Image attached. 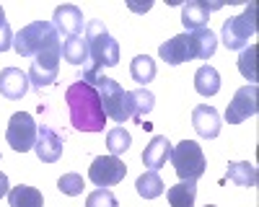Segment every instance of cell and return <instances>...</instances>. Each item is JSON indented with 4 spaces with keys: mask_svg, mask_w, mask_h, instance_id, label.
Wrapping results in <instances>:
<instances>
[{
    "mask_svg": "<svg viewBox=\"0 0 259 207\" xmlns=\"http://www.w3.org/2000/svg\"><path fill=\"white\" fill-rule=\"evenodd\" d=\"M65 104L70 109V124L80 132H104L106 114L101 107V98L94 86L83 80H75L65 91Z\"/></svg>",
    "mask_w": 259,
    "mask_h": 207,
    "instance_id": "1",
    "label": "cell"
},
{
    "mask_svg": "<svg viewBox=\"0 0 259 207\" xmlns=\"http://www.w3.org/2000/svg\"><path fill=\"white\" fill-rule=\"evenodd\" d=\"M80 80L96 88V93H99V98H101V107H104V114L109 117V119H114L117 124H122V122H127V119H133L130 91H124L117 80L106 78V75H101L99 70H91V68L83 73Z\"/></svg>",
    "mask_w": 259,
    "mask_h": 207,
    "instance_id": "2",
    "label": "cell"
},
{
    "mask_svg": "<svg viewBox=\"0 0 259 207\" xmlns=\"http://www.w3.org/2000/svg\"><path fill=\"white\" fill-rule=\"evenodd\" d=\"M85 44H89L91 70L119 65V44L114 41V36L106 31L104 21H99V18L89 21V26H85Z\"/></svg>",
    "mask_w": 259,
    "mask_h": 207,
    "instance_id": "3",
    "label": "cell"
},
{
    "mask_svg": "<svg viewBox=\"0 0 259 207\" xmlns=\"http://www.w3.org/2000/svg\"><path fill=\"white\" fill-rule=\"evenodd\" d=\"M55 44H60V34L50 21H34L18 34H13V49L21 57H36L39 52H45Z\"/></svg>",
    "mask_w": 259,
    "mask_h": 207,
    "instance_id": "4",
    "label": "cell"
},
{
    "mask_svg": "<svg viewBox=\"0 0 259 207\" xmlns=\"http://www.w3.org/2000/svg\"><path fill=\"white\" fill-rule=\"evenodd\" d=\"M171 163H174V171L182 181H197L205 169H207V161L202 148L194 140H182L177 148H171Z\"/></svg>",
    "mask_w": 259,
    "mask_h": 207,
    "instance_id": "5",
    "label": "cell"
},
{
    "mask_svg": "<svg viewBox=\"0 0 259 207\" xmlns=\"http://www.w3.org/2000/svg\"><path fill=\"white\" fill-rule=\"evenodd\" d=\"M254 34H256V8L254 3H249L241 16H233L223 24V44L226 49H244L249 44V36Z\"/></svg>",
    "mask_w": 259,
    "mask_h": 207,
    "instance_id": "6",
    "label": "cell"
},
{
    "mask_svg": "<svg viewBox=\"0 0 259 207\" xmlns=\"http://www.w3.org/2000/svg\"><path fill=\"white\" fill-rule=\"evenodd\" d=\"M60 57H62V41L45 52H39L29 68V83L34 88H47L57 80V73H60Z\"/></svg>",
    "mask_w": 259,
    "mask_h": 207,
    "instance_id": "7",
    "label": "cell"
},
{
    "mask_svg": "<svg viewBox=\"0 0 259 207\" xmlns=\"http://www.w3.org/2000/svg\"><path fill=\"white\" fill-rule=\"evenodd\" d=\"M36 122L31 114L26 112H16L8 122V130H6V140L8 145L16 150V153H26L34 148V142H36Z\"/></svg>",
    "mask_w": 259,
    "mask_h": 207,
    "instance_id": "8",
    "label": "cell"
},
{
    "mask_svg": "<svg viewBox=\"0 0 259 207\" xmlns=\"http://www.w3.org/2000/svg\"><path fill=\"white\" fill-rule=\"evenodd\" d=\"M124 174H127V166H124V161H119L117 156H99V158H94L91 169H89L91 184L104 186V189H106V186L119 184V181L124 179Z\"/></svg>",
    "mask_w": 259,
    "mask_h": 207,
    "instance_id": "9",
    "label": "cell"
},
{
    "mask_svg": "<svg viewBox=\"0 0 259 207\" xmlns=\"http://www.w3.org/2000/svg\"><path fill=\"white\" fill-rule=\"evenodd\" d=\"M158 55L163 62L168 65H182V62H189V60H197L200 52H197V41H194V34H179V36H171L168 41L158 47Z\"/></svg>",
    "mask_w": 259,
    "mask_h": 207,
    "instance_id": "10",
    "label": "cell"
},
{
    "mask_svg": "<svg viewBox=\"0 0 259 207\" xmlns=\"http://www.w3.org/2000/svg\"><path fill=\"white\" fill-rule=\"evenodd\" d=\"M259 88L256 86H241L233 93L228 109H226V122L228 124H241L244 119L254 117L259 112Z\"/></svg>",
    "mask_w": 259,
    "mask_h": 207,
    "instance_id": "11",
    "label": "cell"
},
{
    "mask_svg": "<svg viewBox=\"0 0 259 207\" xmlns=\"http://www.w3.org/2000/svg\"><path fill=\"white\" fill-rule=\"evenodd\" d=\"M62 137L47 127V124H41V127L36 130V142H34V153L41 163H57L62 158Z\"/></svg>",
    "mask_w": 259,
    "mask_h": 207,
    "instance_id": "12",
    "label": "cell"
},
{
    "mask_svg": "<svg viewBox=\"0 0 259 207\" xmlns=\"http://www.w3.org/2000/svg\"><path fill=\"white\" fill-rule=\"evenodd\" d=\"M223 8V3H202V0H192V3L182 6V24L184 29L189 31H200V29H207V21H210V13Z\"/></svg>",
    "mask_w": 259,
    "mask_h": 207,
    "instance_id": "13",
    "label": "cell"
},
{
    "mask_svg": "<svg viewBox=\"0 0 259 207\" xmlns=\"http://www.w3.org/2000/svg\"><path fill=\"white\" fill-rule=\"evenodd\" d=\"M52 26L57 34L65 36H80L83 34V11L78 6H57L52 16Z\"/></svg>",
    "mask_w": 259,
    "mask_h": 207,
    "instance_id": "14",
    "label": "cell"
},
{
    "mask_svg": "<svg viewBox=\"0 0 259 207\" xmlns=\"http://www.w3.org/2000/svg\"><path fill=\"white\" fill-rule=\"evenodd\" d=\"M29 91V75L18 68H6L0 70V93L8 101H18L24 98Z\"/></svg>",
    "mask_w": 259,
    "mask_h": 207,
    "instance_id": "15",
    "label": "cell"
},
{
    "mask_svg": "<svg viewBox=\"0 0 259 207\" xmlns=\"http://www.w3.org/2000/svg\"><path fill=\"white\" fill-rule=\"evenodd\" d=\"M192 124H194V132L205 140H212L221 135V114L212 107H207V104H202V107L192 112Z\"/></svg>",
    "mask_w": 259,
    "mask_h": 207,
    "instance_id": "16",
    "label": "cell"
},
{
    "mask_svg": "<svg viewBox=\"0 0 259 207\" xmlns=\"http://www.w3.org/2000/svg\"><path fill=\"white\" fill-rule=\"evenodd\" d=\"M171 158V142L166 135H156L150 140V145L143 150V163L148 166L150 171H158L166 166V161Z\"/></svg>",
    "mask_w": 259,
    "mask_h": 207,
    "instance_id": "17",
    "label": "cell"
},
{
    "mask_svg": "<svg viewBox=\"0 0 259 207\" xmlns=\"http://www.w3.org/2000/svg\"><path fill=\"white\" fill-rule=\"evenodd\" d=\"M8 204L11 207H45V197H41L36 186L18 184L8 192Z\"/></svg>",
    "mask_w": 259,
    "mask_h": 207,
    "instance_id": "18",
    "label": "cell"
},
{
    "mask_svg": "<svg viewBox=\"0 0 259 207\" xmlns=\"http://www.w3.org/2000/svg\"><path fill=\"white\" fill-rule=\"evenodd\" d=\"M194 88H197L200 96H215L221 91V73L212 65H202L194 73Z\"/></svg>",
    "mask_w": 259,
    "mask_h": 207,
    "instance_id": "19",
    "label": "cell"
},
{
    "mask_svg": "<svg viewBox=\"0 0 259 207\" xmlns=\"http://www.w3.org/2000/svg\"><path fill=\"white\" fill-rule=\"evenodd\" d=\"M168 204L171 207H194V197H197V181H179L177 186L166 189Z\"/></svg>",
    "mask_w": 259,
    "mask_h": 207,
    "instance_id": "20",
    "label": "cell"
},
{
    "mask_svg": "<svg viewBox=\"0 0 259 207\" xmlns=\"http://www.w3.org/2000/svg\"><path fill=\"white\" fill-rule=\"evenodd\" d=\"M62 57L70 62V65H89V44H85L83 36H68L62 41Z\"/></svg>",
    "mask_w": 259,
    "mask_h": 207,
    "instance_id": "21",
    "label": "cell"
},
{
    "mask_svg": "<svg viewBox=\"0 0 259 207\" xmlns=\"http://www.w3.org/2000/svg\"><path fill=\"white\" fill-rule=\"evenodd\" d=\"M135 189H138V194H140L143 199H156V197H161V194L166 192V184L161 181L158 171H145V174L138 176Z\"/></svg>",
    "mask_w": 259,
    "mask_h": 207,
    "instance_id": "22",
    "label": "cell"
},
{
    "mask_svg": "<svg viewBox=\"0 0 259 207\" xmlns=\"http://www.w3.org/2000/svg\"><path fill=\"white\" fill-rule=\"evenodd\" d=\"M228 179L239 186H256V166L249 161L228 163Z\"/></svg>",
    "mask_w": 259,
    "mask_h": 207,
    "instance_id": "23",
    "label": "cell"
},
{
    "mask_svg": "<svg viewBox=\"0 0 259 207\" xmlns=\"http://www.w3.org/2000/svg\"><path fill=\"white\" fill-rule=\"evenodd\" d=\"M130 75H133L135 83L145 86V83H150L156 78V62L150 60L148 55H138L133 62H130Z\"/></svg>",
    "mask_w": 259,
    "mask_h": 207,
    "instance_id": "24",
    "label": "cell"
},
{
    "mask_svg": "<svg viewBox=\"0 0 259 207\" xmlns=\"http://www.w3.org/2000/svg\"><path fill=\"white\" fill-rule=\"evenodd\" d=\"M130 104H133V119L140 122L156 104V96L150 93L148 88H138V91H130Z\"/></svg>",
    "mask_w": 259,
    "mask_h": 207,
    "instance_id": "25",
    "label": "cell"
},
{
    "mask_svg": "<svg viewBox=\"0 0 259 207\" xmlns=\"http://www.w3.org/2000/svg\"><path fill=\"white\" fill-rule=\"evenodd\" d=\"M130 145H133V137H130V132L124 127H112L109 132H106V148H109L112 156H122L130 150Z\"/></svg>",
    "mask_w": 259,
    "mask_h": 207,
    "instance_id": "26",
    "label": "cell"
},
{
    "mask_svg": "<svg viewBox=\"0 0 259 207\" xmlns=\"http://www.w3.org/2000/svg\"><path fill=\"white\" fill-rule=\"evenodd\" d=\"M57 189L68 197H78L83 194V176L80 174H62L57 181Z\"/></svg>",
    "mask_w": 259,
    "mask_h": 207,
    "instance_id": "27",
    "label": "cell"
},
{
    "mask_svg": "<svg viewBox=\"0 0 259 207\" xmlns=\"http://www.w3.org/2000/svg\"><path fill=\"white\" fill-rule=\"evenodd\" d=\"M85 207H119V202L109 189L99 186V189H94L89 197H85Z\"/></svg>",
    "mask_w": 259,
    "mask_h": 207,
    "instance_id": "28",
    "label": "cell"
},
{
    "mask_svg": "<svg viewBox=\"0 0 259 207\" xmlns=\"http://www.w3.org/2000/svg\"><path fill=\"white\" fill-rule=\"evenodd\" d=\"M254 57H256V47H249V49H244V52H241V60H239V70H241V75L249 80V86H254V83H256Z\"/></svg>",
    "mask_w": 259,
    "mask_h": 207,
    "instance_id": "29",
    "label": "cell"
},
{
    "mask_svg": "<svg viewBox=\"0 0 259 207\" xmlns=\"http://www.w3.org/2000/svg\"><path fill=\"white\" fill-rule=\"evenodd\" d=\"M13 47V31L8 26V21H6V11L0 8V52H6Z\"/></svg>",
    "mask_w": 259,
    "mask_h": 207,
    "instance_id": "30",
    "label": "cell"
},
{
    "mask_svg": "<svg viewBox=\"0 0 259 207\" xmlns=\"http://www.w3.org/2000/svg\"><path fill=\"white\" fill-rule=\"evenodd\" d=\"M8 176L3 174V171H0V199H3V197H8Z\"/></svg>",
    "mask_w": 259,
    "mask_h": 207,
    "instance_id": "31",
    "label": "cell"
},
{
    "mask_svg": "<svg viewBox=\"0 0 259 207\" xmlns=\"http://www.w3.org/2000/svg\"><path fill=\"white\" fill-rule=\"evenodd\" d=\"M205 207H215V204H205Z\"/></svg>",
    "mask_w": 259,
    "mask_h": 207,
    "instance_id": "32",
    "label": "cell"
}]
</instances>
